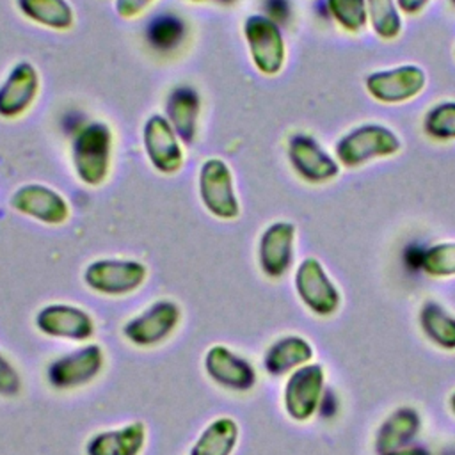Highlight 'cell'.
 <instances>
[{"label":"cell","instance_id":"1","mask_svg":"<svg viewBox=\"0 0 455 455\" xmlns=\"http://www.w3.org/2000/svg\"><path fill=\"white\" fill-rule=\"evenodd\" d=\"M402 137L384 123H363L343 133L334 144V156L343 169H361L371 162L396 156Z\"/></svg>","mask_w":455,"mask_h":455},{"label":"cell","instance_id":"2","mask_svg":"<svg viewBox=\"0 0 455 455\" xmlns=\"http://www.w3.org/2000/svg\"><path fill=\"white\" fill-rule=\"evenodd\" d=\"M112 158V132L105 123H89L78 130L71 144L76 178L87 187L105 183Z\"/></svg>","mask_w":455,"mask_h":455},{"label":"cell","instance_id":"3","mask_svg":"<svg viewBox=\"0 0 455 455\" xmlns=\"http://www.w3.org/2000/svg\"><path fill=\"white\" fill-rule=\"evenodd\" d=\"M428 85L425 68L416 62H403L373 69L364 76L366 94L380 105H403L419 98Z\"/></svg>","mask_w":455,"mask_h":455},{"label":"cell","instance_id":"4","mask_svg":"<svg viewBox=\"0 0 455 455\" xmlns=\"http://www.w3.org/2000/svg\"><path fill=\"white\" fill-rule=\"evenodd\" d=\"M243 39L258 73L275 76L286 64V41L277 21L267 14H251L243 21Z\"/></svg>","mask_w":455,"mask_h":455},{"label":"cell","instance_id":"5","mask_svg":"<svg viewBox=\"0 0 455 455\" xmlns=\"http://www.w3.org/2000/svg\"><path fill=\"white\" fill-rule=\"evenodd\" d=\"M82 277L85 286L96 293L123 297L137 291L144 284L148 267L137 259L103 258L89 263Z\"/></svg>","mask_w":455,"mask_h":455},{"label":"cell","instance_id":"6","mask_svg":"<svg viewBox=\"0 0 455 455\" xmlns=\"http://www.w3.org/2000/svg\"><path fill=\"white\" fill-rule=\"evenodd\" d=\"M197 190L203 206L215 219L233 220L240 215L235 178L224 160L208 158L203 162L197 176Z\"/></svg>","mask_w":455,"mask_h":455},{"label":"cell","instance_id":"7","mask_svg":"<svg viewBox=\"0 0 455 455\" xmlns=\"http://www.w3.org/2000/svg\"><path fill=\"white\" fill-rule=\"evenodd\" d=\"M288 162L295 174L311 185H325L341 172V164L315 137L297 133L288 140Z\"/></svg>","mask_w":455,"mask_h":455},{"label":"cell","instance_id":"8","mask_svg":"<svg viewBox=\"0 0 455 455\" xmlns=\"http://www.w3.org/2000/svg\"><path fill=\"white\" fill-rule=\"evenodd\" d=\"M325 395V371L316 363L293 370L284 384L283 403L286 414L299 423L313 418Z\"/></svg>","mask_w":455,"mask_h":455},{"label":"cell","instance_id":"9","mask_svg":"<svg viewBox=\"0 0 455 455\" xmlns=\"http://www.w3.org/2000/svg\"><path fill=\"white\" fill-rule=\"evenodd\" d=\"M295 291L302 304L318 316H331L341 304V293L320 259L304 258L295 270Z\"/></svg>","mask_w":455,"mask_h":455},{"label":"cell","instance_id":"10","mask_svg":"<svg viewBox=\"0 0 455 455\" xmlns=\"http://www.w3.org/2000/svg\"><path fill=\"white\" fill-rule=\"evenodd\" d=\"M181 309L174 300L160 299L123 325V336L135 347H155L165 341L180 325Z\"/></svg>","mask_w":455,"mask_h":455},{"label":"cell","instance_id":"11","mask_svg":"<svg viewBox=\"0 0 455 455\" xmlns=\"http://www.w3.org/2000/svg\"><path fill=\"white\" fill-rule=\"evenodd\" d=\"M105 363L100 345L87 343L48 364L46 380L55 389H75L94 380Z\"/></svg>","mask_w":455,"mask_h":455},{"label":"cell","instance_id":"12","mask_svg":"<svg viewBox=\"0 0 455 455\" xmlns=\"http://www.w3.org/2000/svg\"><path fill=\"white\" fill-rule=\"evenodd\" d=\"M171 123L162 114H153L142 128V144L151 165L162 174H174L183 165V148Z\"/></svg>","mask_w":455,"mask_h":455},{"label":"cell","instance_id":"13","mask_svg":"<svg viewBox=\"0 0 455 455\" xmlns=\"http://www.w3.org/2000/svg\"><path fill=\"white\" fill-rule=\"evenodd\" d=\"M9 204L18 213L48 226H60L69 219L68 201L57 190L41 183L18 187L9 199Z\"/></svg>","mask_w":455,"mask_h":455},{"label":"cell","instance_id":"14","mask_svg":"<svg viewBox=\"0 0 455 455\" xmlns=\"http://www.w3.org/2000/svg\"><path fill=\"white\" fill-rule=\"evenodd\" d=\"M34 323L44 336L71 341H87L96 331L94 320L85 309L60 302L41 307L36 313Z\"/></svg>","mask_w":455,"mask_h":455},{"label":"cell","instance_id":"15","mask_svg":"<svg viewBox=\"0 0 455 455\" xmlns=\"http://www.w3.org/2000/svg\"><path fill=\"white\" fill-rule=\"evenodd\" d=\"M295 236L297 228L288 220H275L263 229L258 242V263L267 277L279 279L290 270Z\"/></svg>","mask_w":455,"mask_h":455},{"label":"cell","instance_id":"16","mask_svg":"<svg viewBox=\"0 0 455 455\" xmlns=\"http://www.w3.org/2000/svg\"><path fill=\"white\" fill-rule=\"evenodd\" d=\"M204 371L220 387L249 391L256 384L254 366L224 345H212L204 354Z\"/></svg>","mask_w":455,"mask_h":455},{"label":"cell","instance_id":"17","mask_svg":"<svg viewBox=\"0 0 455 455\" xmlns=\"http://www.w3.org/2000/svg\"><path fill=\"white\" fill-rule=\"evenodd\" d=\"M39 92L37 69L21 60L12 66L9 75L0 84V117L14 119L25 114Z\"/></svg>","mask_w":455,"mask_h":455},{"label":"cell","instance_id":"18","mask_svg":"<svg viewBox=\"0 0 455 455\" xmlns=\"http://www.w3.org/2000/svg\"><path fill=\"white\" fill-rule=\"evenodd\" d=\"M146 437V425L142 421H132L92 435L85 444V455H140Z\"/></svg>","mask_w":455,"mask_h":455},{"label":"cell","instance_id":"19","mask_svg":"<svg viewBox=\"0 0 455 455\" xmlns=\"http://www.w3.org/2000/svg\"><path fill=\"white\" fill-rule=\"evenodd\" d=\"M165 119L171 123L180 140L192 144L197 133L199 96L188 85H180L171 91L165 103Z\"/></svg>","mask_w":455,"mask_h":455},{"label":"cell","instance_id":"20","mask_svg":"<svg viewBox=\"0 0 455 455\" xmlns=\"http://www.w3.org/2000/svg\"><path fill=\"white\" fill-rule=\"evenodd\" d=\"M313 357L311 343L302 336H284L274 341L265 355L263 366L268 375L281 377L307 364Z\"/></svg>","mask_w":455,"mask_h":455},{"label":"cell","instance_id":"21","mask_svg":"<svg viewBox=\"0 0 455 455\" xmlns=\"http://www.w3.org/2000/svg\"><path fill=\"white\" fill-rule=\"evenodd\" d=\"M419 432V416L414 409L403 407L387 416L377 432V451L380 455L407 448Z\"/></svg>","mask_w":455,"mask_h":455},{"label":"cell","instance_id":"22","mask_svg":"<svg viewBox=\"0 0 455 455\" xmlns=\"http://www.w3.org/2000/svg\"><path fill=\"white\" fill-rule=\"evenodd\" d=\"M238 423L229 416H219L201 430L188 455H231L238 444Z\"/></svg>","mask_w":455,"mask_h":455},{"label":"cell","instance_id":"23","mask_svg":"<svg viewBox=\"0 0 455 455\" xmlns=\"http://www.w3.org/2000/svg\"><path fill=\"white\" fill-rule=\"evenodd\" d=\"M16 7L27 20L52 30H69L75 23L68 0H16Z\"/></svg>","mask_w":455,"mask_h":455},{"label":"cell","instance_id":"24","mask_svg":"<svg viewBox=\"0 0 455 455\" xmlns=\"http://www.w3.org/2000/svg\"><path fill=\"white\" fill-rule=\"evenodd\" d=\"M419 325L423 334L444 350H455V316L441 304L427 302L419 313Z\"/></svg>","mask_w":455,"mask_h":455},{"label":"cell","instance_id":"25","mask_svg":"<svg viewBox=\"0 0 455 455\" xmlns=\"http://www.w3.org/2000/svg\"><path fill=\"white\" fill-rule=\"evenodd\" d=\"M368 27L380 41H395L403 32V14L396 0H366Z\"/></svg>","mask_w":455,"mask_h":455},{"label":"cell","instance_id":"26","mask_svg":"<svg viewBox=\"0 0 455 455\" xmlns=\"http://www.w3.org/2000/svg\"><path fill=\"white\" fill-rule=\"evenodd\" d=\"M423 133L435 142H455V100L434 103L421 119Z\"/></svg>","mask_w":455,"mask_h":455},{"label":"cell","instance_id":"27","mask_svg":"<svg viewBox=\"0 0 455 455\" xmlns=\"http://www.w3.org/2000/svg\"><path fill=\"white\" fill-rule=\"evenodd\" d=\"M332 21L347 34H361L368 28L366 0H325Z\"/></svg>","mask_w":455,"mask_h":455},{"label":"cell","instance_id":"28","mask_svg":"<svg viewBox=\"0 0 455 455\" xmlns=\"http://www.w3.org/2000/svg\"><path fill=\"white\" fill-rule=\"evenodd\" d=\"M418 268L432 277L455 275V242H437L419 254Z\"/></svg>","mask_w":455,"mask_h":455},{"label":"cell","instance_id":"29","mask_svg":"<svg viewBox=\"0 0 455 455\" xmlns=\"http://www.w3.org/2000/svg\"><path fill=\"white\" fill-rule=\"evenodd\" d=\"M181 28L183 27H181L180 20H176L174 16H160L151 23V27L148 30V37L153 46L169 48L180 41Z\"/></svg>","mask_w":455,"mask_h":455},{"label":"cell","instance_id":"30","mask_svg":"<svg viewBox=\"0 0 455 455\" xmlns=\"http://www.w3.org/2000/svg\"><path fill=\"white\" fill-rule=\"evenodd\" d=\"M21 389V377L11 361L0 354V396H16Z\"/></svg>","mask_w":455,"mask_h":455},{"label":"cell","instance_id":"31","mask_svg":"<svg viewBox=\"0 0 455 455\" xmlns=\"http://www.w3.org/2000/svg\"><path fill=\"white\" fill-rule=\"evenodd\" d=\"M151 4H155V0H116L114 7L121 18L133 20L144 14Z\"/></svg>","mask_w":455,"mask_h":455},{"label":"cell","instance_id":"32","mask_svg":"<svg viewBox=\"0 0 455 455\" xmlns=\"http://www.w3.org/2000/svg\"><path fill=\"white\" fill-rule=\"evenodd\" d=\"M434 0H396L403 16H418L421 14Z\"/></svg>","mask_w":455,"mask_h":455},{"label":"cell","instance_id":"33","mask_svg":"<svg viewBox=\"0 0 455 455\" xmlns=\"http://www.w3.org/2000/svg\"><path fill=\"white\" fill-rule=\"evenodd\" d=\"M384 455H430V451L425 450V448H419V446H407V448L389 451V453H384Z\"/></svg>","mask_w":455,"mask_h":455},{"label":"cell","instance_id":"34","mask_svg":"<svg viewBox=\"0 0 455 455\" xmlns=\"http://www.w3.org/2000/svg\"><path fill=\"white\" fill-rule=\"evenodd\" d=\"M187 2H194V4H215V5H233L238 0H187Z\"/></svg>","mask_w":455,"mask_h":455},{"label":"cell","instance_id":"35","mask_svg":"<svg viewBox=\"0 0 455 455\" xmlns=\"http://www.w3.org/2000/svg\"><path fill=\"white\" fill-rule=\"evenodd\" d=\"M450 409L455 414V393H451V396H450Z\"/></svg>","mask_w":455,"mask_h":455},{"label":"cell","instance_id":"36","mask_svg":"<svg viewBox=\"0 0 455 455\" xmlns=\"http://www.w3.org/2000/svg\"><path fill=\"white\" fill-rule=\"evenodd\" d=\"M453 55H455V46H453Z\"/></svg>","mask_w":455,"mask_h":455},{"label":"cell","instance_id":"37","mask_svg":"<svg viewBox=\"0 0 455 455\" xmlns=\"http://www.w3.org/2000/svg\"><path fill=\"white\" fill-rule=\"evenodd\" d=\"M450 455H455V453H450Z\"/></svg>","mask_w":455,"mask_h":455},{"label":"cell","instance_id":"38","mask_svg":"<svg viewBox=\"0 0 455 455\" xmlns=\"http://www.w3.org/2000/svg\"><path fill=\"white\" fill-rule=\"evenodd\" d=\"M453 2H455V0H453Z\"/></svg>","mask_w":455,"mask_h":455}]
</instances>
